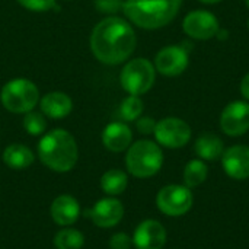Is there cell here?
Returning a JSON list of instances; mask_svg holds the SVG:
<instances>
[{"label": "cell", "mask_w": 249, "mask_h": 249, "mask_svg": "<svg viewBox=\"0 0 249 249\" xmlns=\"http://www.w3.org/2000/svg\"><path fill=\"white\" fill-rule=\"evenodd\" d=\"M220 128L229 137H239L249 131V102L236 99L229 102L220 114Z\"/></svg>", "instance_id": "11"}, {"label": "cell", "mask_w": 249, "mask_h": 249, "mask_svg": "<svg viewBox=\"0 0 249 249\" xmlns=\"http://www.w3.org/2000/svg\"><path fill=\"white\" fill-rule=\"evenodd\" d=\"M197 1H200V3H203V4H219V3H222L223 0H197Z\"/></svg>", "instance_id": "31"}, {"label": "cell", "mask_w": 249, "mask_h": 249, "mask_svg": "<svg viewBox=\"0 0 249 249\" xmlns=\"http://www.w3.org/2000/svg\"><path fill=\"white\" fill-rule=\"evenodd\" d=\"M51 217L55 225L67 228L74 225L80 217V204L70 194H61L54 198L50 207Z\"/></svg>", "instance_id": "15"}, {"label": "cell", "mask_w": 249, "mask_h": 249, "mask_svg": "<svg viewBox=\"0 0 249 249\" xmlns=\"http://www.w3.org/2000/svg\"><path fill=\"white\" fill-rule=\"evenodd\" d=\"M124 217V206L115 197H105L95 203L90 210L93 225L101 229H111L117 226Z\"/></svg>", "instance_id": "13"}, {"label": "cell", "mask_w": 249, "mask_h": 249, "mask_svg": "<svg viewBox=\"0 0 249 249\" xmlns=\"http://www.w3.org/2000/svg\"><path fill=\"white\" fill-rule=\"evenodd\" d=\"M36 153L42 165L58 174L71 171L79 159V147L74 137L63 128L45 133L38 143Z\"/></svg>", "instance_id": "2"}, {"label": "cell", "mask_w": 249, "mask_h": 249, "mask_svg": "<svg viewBox=\"0 0 249 249\" xmlns=\"http://www.w3.org/2000/svg\"><path fill=\"white\" fill-rule=\"evenodd\" d=\"M156 73L166 77L181 76L190 66V48L184 44H171L158 51L155 55Z\"/></svg>", "instance_id": "10"}, {"label": "cell", "mask_w": 249, "mask_h": 249, "mask_svg": "<svg viewBox=\"0 0 249 249\" xmlns=\"http://www.w3.org/2000/svg\"><path fill=\"white\" fill-rule=\"evenodd\" d=\"M133 143V131L123 121L109 123L102 131V144L114 153L127 150Z\"/></svg>", "instance_id": "16"}, {"label": "cell", "mask_w": 249, "mask_h": 249, "mask_svg": "<svg viewBox=\"0 0 249 249\" xmlns=\"http://www.w3.org/2000/svg\"><path fill=\"white\" fill-rule=\"evenodd\" d=\"M163 165V152L153 140H137L131 143L125 153V168L136 178H150Z\"/></svg>", "instance_id": "4"}, {"label": "cell", "mask_w": 249, "mask_h": 249, "mask_svg": "<svg viewBox=\"0 0 249 249\" xmlns=\"http://www.w3.org/2000/svg\"><path fill=\"white\" fill-rule=\"evenodd\" d=\"M239 93L244 101L249 102V71L244 74V77L239 82Z\"/></svg>", "instance_id": "29"}, {"label": "cell", "mask_w": 249, "mask_h": 249, "mask_svg": "<svg viewBox=\"0 0 249 249\" xmlns=\"http://www.w3.org/2000/svg\"><path fill=\"white\" fill-rule=\"evenodd\" d=\"M155 140L159 146L166 149H181L187 146L193 137L190 124L178 117H165L156 123L153 131Z\"/></svg>", "instance_id": "7"}, {"label": "cell", "mask_w": 249, "mask_h": 249, "mask_svg": "<svg viewBox=\"0 0 249 249\" xmlns=\"http://www.w3.org/2000/svg\"><path fill=\"white\" fill-rule=\"evenodd\" d=\"M222 166L225 174L236 181L249 178V146L233 144L225 149L222 155Z\"/></svg>", "instance_id": "12"}, {"label": "cell", "mask_w": 249, "mask_h": 249, "mask_svg": "<svg viewBox=\"0 0 249 249\" xmlns=\"http://www.w3.org/2000/svg\"><path fill=\"white\" fill-rule=\"evenodd\" d=\"M95 6L101 13L114 15L118 10H123L124 0H95Z\"/></svg>", "instance_id": "26"}, {"label": "cell", "mask_w": 249, "mask_h": 249, "mask_svg": "<svg viewBox=\"0 0 249 249\" xmlns=\"http://www.w3.org/2000/svg\"><path fill=\"white\" fill-rule=\"evenodd\" d=\"M0 93H1V90H0Z\"/></svg>", "instance_id": "34"}, {"label": "cell", "mask_w": 249, "mask_h": 249, "mask_svg": "<svg viewBox=\"0 0 249 249\" xmlns=\"http://www.w3.org/2000/svg\"><path fill=\"white\" fill-rule=\"evenodd\" d=\"M89 45L98 61L117 66L131 57L137 45V35L127 19L111 15L92 29Z\"/></svg>", "instance_id": "1"}, {"label": "cell", "mask_w": 249, "mask_h": 249, "mask_svg": "<svg viewBox=\"0 0 249 249\" xmlns=\"http://www.w3.org/2000/svg\"><path fill=\"white\" fill-rule=\"evenodd\" d=\"M128 185V175L121 169H109L101 177V190L108 197H117L125 191Z\"/></svg>", "instance_id": "20"}, {"label": "cell", "mask_w": 249, "mask_h": 249, "mask_svg": "<svg viewBox=\"0 0 249 249\" xmlns=\"http://www.w3.org/2000/svg\"><path fill=\"white\" fill-rule=\"evenodd\" d=\"M156 120L152 118V117H140L136 120V127H137V131L144 134V136H149V134H153L155 131V127H156Z\"/></svg>", "instance_id": "28"}, {"label": "cell", "mask_w": 249, "mask_h": 249, "mask_svg": "<svg viewBox=\"0 0 249 249\" xmlns=\"http://www.w3.org/2000/svg\"><path fill=\"white\" fill-rule=\"evenodd\" d=\"M194 152L198 159L204 162H213L222 158L225 152V143L214 133H203L194 143Z\"/></svg>", "instance_id": "18"}, {"label": "cell", "mask_w": 249, "mask_h": 249, "mask_svg": "<svg viewBox=\"0 0 249 249\" xmlns=\"http://www.w3.org/2000/svg\"><path fill=\"white\" fill-rule=\"evenodd\" d=\"M181 7L182 0H124L123 12L131 25L155 31L169 25Z\"/></svg>", "instance_id": "3"}, {"label": "cell", "mask_w": 249, "mask_h": 249, "mask_svg": "<svg viewBox=\"0 0 249 249\" xmlns=\"http://www.w3.org/2000/svg\"><path fill=\"white\" fill-rule=\"evenodd\" d=\"M166 244V229L158 220H143L134 231L133 245L136 249H163Z\"/></svg>", "instance_id": "14"}, {"label": "cell", "mask_w": 249, "mask_h": 249, "mask_svg": "<svg viewBox=\"0 0 249 249\" xmlns=\"http://www.w3.org/2000/svg\"><path fill=\"white\" fill-rule=\"evenodd\" d=\"M39 108L45 117L53 120H63L71 112L73 101L67 93L54 90L39 99Z\"/></svg>", "instance_id": "17"}, {"label": "cell", "mask_w": 249, "mask_h": 249, "mask_svg": "<svg viewBox=\"0 0 249 249\" xmlns=\"http://www.w3.org/2000/svg\"><path fill=\"white\" fill-rule=\"evenodd\" d=\"M0 101L9 112L26 114L39 102V90L32 80L16 77L1 88Z\"/></svg>", "instance_id": "5"}, {"label": "cell", "mask_w": 249, "mask_h": 249, "mask_svg": "<svg viewBox=\"0 0 249 249\" xmlns=\"http://www.w3.org/2000/svg\"><path fill=\"white\" fill-rule=\"evenodd\" d=\"M244 1H245V6L248 7V10H249V0H244Z\"/></svg>", "instance_id": "32"}, {"label": "cell", "mask_w": 249, "mask_h": 249, "mask_svg": "<svg viewBox=\"0 0 249 249\" xmlns=\"http://www.w3.org/2000/svg\"><path fill=\"white\" fill-rule=\"evenodd\" d=\"M144 104L140 96L128 95L120 105V117L123 121H136L143 115Z\"/></svg>", "instance_id": "23"}, {"label": "cell", "mask_w": 249, "mask_h": 249, "mask_svg": "<svg viewBox=\"0 0 249 249\" xmlns=\"http://www.w3.org/2000/svg\"><path fill=\"white\" fill-rule=\"evenodd\" d=\"M34 160H35L34 152L25 144L13 143L3 150V162L7 168L13 171H23L29 168L34 163Z\"/></svg>", "instance_id": "19"}, {"label": "cell", "mask_w": 249, "mask_h": 249, "mask_svg": "<svg viewBox=\"0 0 249 249\" xmlns=\"http://www.w3.org/2000/svg\"><path fill=\"white\" fill-rule=\"evenodd\" d=\"M20 6L31 12H47L55 9V0H16Z\"/></svg>", "instance_id": "25"}, {"label": "cell", "mask_w": 249, "mask_h": 249, "mask_svg": "<svg viewBox=\"0 0 249 249\" xmlns=\"http://www.w3.org/2000/svg\"><path fill=\"white\" fill-rule=\"evenodd\" d=\"M155 80V64L144 57H137L127 61L120 73V83L128 95L142 96L147 93L153 88Z\"/></svg>", "instance_id": "6"}, {"label": "cell", "mask_w": 249, "mask_h": 249, "mask_svg": "<svg viewBox=\"0 0 249 249\" xmlns=\"http://www.w3.org/2000/svg\"><path fill=\"white\" fill-rule=\"evenodd\" d=\"M220 29L219 18L206 9H196L188 12L182 19L184 34L196 41H209L216 38L217 31Z\"/></svg>", "instance_id": "9"}, {"label": "cell", "mask_w": 249, "mask_h": 249, "mask_svg": "<svg viewBox=\"0 0 249 249\" xmlns=\"http://www.w3.org/2000/svg\"><path fill=\"white\" fill-rule=\"evenodd\" d=\"M194 203L193 193L185 185L171 184L159 190L156 196V206L158 209L169 216V217H179L187 214Z\"/></svg>", "instance_id": "8"}, {"label": "cell", "mask_w": 249, "mask_h": 249, "mask_svg": "<svg viewBox=\"0 0 249 249\" xmlns=\"http://www.w3.org/2000/svg\"><path fill=\"white\" fill-rule=\"evenodd\" d=\"M247 28H248V29H249V18H248V19H247Z\"/></svg>", "instance_id": "33"}, {"label": "cell", "mask_w": 249, "mask_h": 249, "mask_svg": "<svg viewBox=\"0 0 249 249\" xmlns=\"http://www.w3.org/2000/svg\"><path fill=\"white\" fill-rule=\"evenodd\" d=\"M23 128L31 136H41L47 130V120L42 112L29 111L23 117Z\"/></svg>", "instance_id": "24"}, {"label": "cell", "mask_w": 249, "mask_h": 249, "mask_svg": "<svg viewBox=\"0 0 249 249\" xmlns=\"http://www.w3.org/2000/svg\"><path fill=\"white\" fill-rule=\"evenodd\" d=\"M209 175V168L201 159H191L184 168V182L188 188H196L204 184Z\"/></svg>", "instance_id": "21"}, {"label": "cell", "mask_w": 249, "mask_h": 249, "mask_svg": "<svg viewBox=\"0 0 249 249\" xmlns=\"http://www.w3.org/2000/svg\"><path fill=\"white\" fill-rule=\"evenodd\" d=\"M133 245V238H130L124 232H117L109 239V248L111 249H130Z\"/></svg>", "instance_id": "27"}, {"label": "cell", "mask_w": 249, "mask_h": 249, "mask_svg": "<svg viewBox=\"0 0 249 249\" xmlns=\"http://www.w3.org/2000/svg\"><path fill=\"white\" fill-rule=\"evenodd\" d=\"M228 38H229V31L220 28V29L217 31V34H216V39H219V41H226Z\"/></svg>", "instance_id": "30"}, {"label": "cell", "mask_w": 249, "mask_h": 249, "mask_svg": "<svg viewBox=\"0 0 249 249\" xmlns=\"http://www.w3.org/2000/svg\"><path fill=\"white\" fill-rule=\"evenodd\" d=\"M55 249H82L85 247V235L73 228H63L54 235Z\"/></svg>", "instance_id": "22"}]
</instances>
